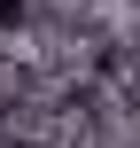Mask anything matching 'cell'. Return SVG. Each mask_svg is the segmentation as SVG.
Wrapping results in <instances>:
<instances>
[{"instance_id": "obj_1", "label": "cell", "mask_w": 140, "mask_h": 148, "mask_svg": "<svg viewBox=\"0 0 140 148\" xmlns=\"http://www.w3.org/2000/svg\"><path fill=\"white\" fill-rule=\"evenodd\" d=\"M16 16H23V0H0V23H16Z\"/></svg>"}]
</instances>
